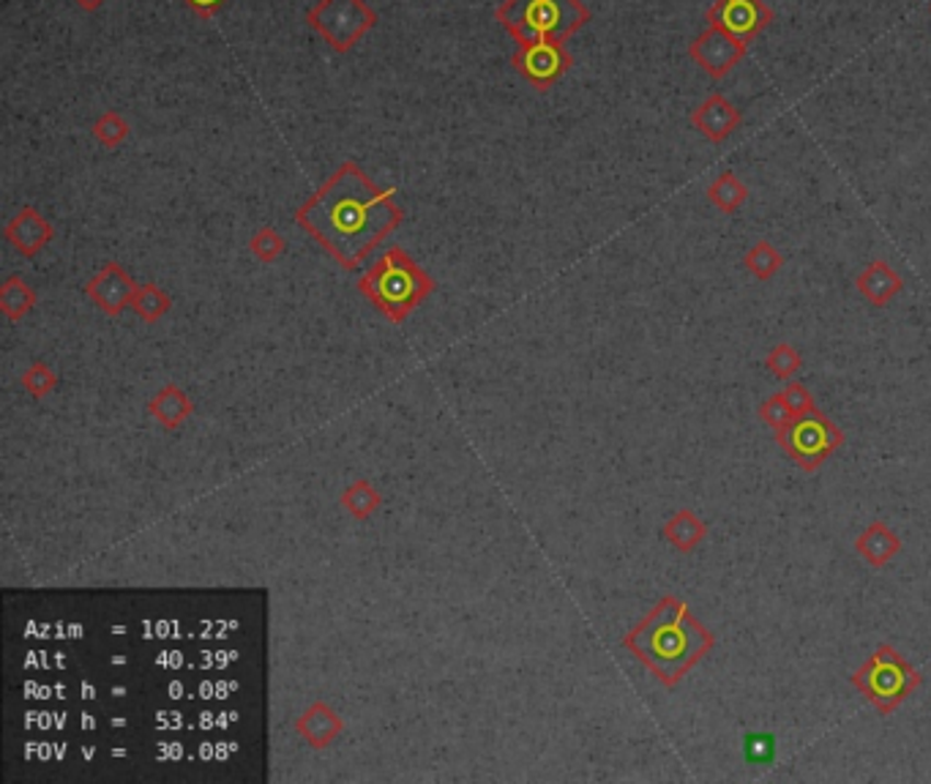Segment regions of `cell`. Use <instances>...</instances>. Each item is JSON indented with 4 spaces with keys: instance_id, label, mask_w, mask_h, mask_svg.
Returning <instances> with one entry per match:
<instances>
[{
    "instance_id": "obj_1",
    "label": "cell",
    "mask_w": 931,
    "mask_h": 784,
    "mask_svg": "<svg viewBox=\"0 0 931 784\" xmlns=\"http://www.w3.org/2000/svg\"><path fill=\"white\" fill-rule=\"evenodd\" d=\"M394 192L377 189L356 162H345L299 211V224L341 265L352 268L399 228Z\"/></svg>"
},
{
    "instance_id": "obj_2",
    "label": "cell",
    "mask_w": 931,
    "mask_h": 784,
    "mask_svg": "<svg viewBox=\"0 0 931 784\" xmlns=\"http://www.w3.org/2000/svg\"><path fill=\"white\" fill-rule=\"evenodd\" d=\"M591 9L582 0H503L494 20L511 33L516 44L569 42L591 22Z\"/></svg>"
},
{
    "instance_id": "obj_3",
    "label": "cell",
    "mask_w": 931,
    "mask_h": 784,
    "mask_svg": "<svg viewBox=\"0 0 931 784\" xmlns=\"http://www.w3.org/2000/svg\"><path fill=\"white\" fill-rule=\"evenodd\" d=\"M361 290L394 318H402L407 309L416 307L429 290L432 281L402 250L385 252L383 261L374 265L361 279Z\"/></svg>"
},
{
    "instance_id": "obj_4",
    "label": "cell",
    "mask_w": 931,
    "mask_h": 784,
    "mask_svg": "<svg viewBox=\"0 0 931 784\" xmlns=\"http://www.w3.org/2000/svg\"><path fill=\"white\" fill-rule=\"evenodd\" d=\"M306 22L334 53L345 55L377 25V11L366 0H317L306 11Z\"/></svg>"
},
{
    "instance_id": "obj_5",
    "label": "cell",
    "mask_w": 931,
    "mask_h": 784,
    "mask_svg": "<svg viewBox=\"0 0 931 784\" xmlns=\"http://www.w3.org/2000/svg\"><path fill=\"white\" fill-rule=\"evenodd\" d=\"M639 654L664 672L677 661L683 665L686 659H691V656H686L691 654V634H688V626L680 621V615L659 612L650 621V626L639 632Z\"/></svg>"
},
{
    "instance_id": "obj_6",
    "label": "cell",
    "mask_w": 931,
    "mask_h": 784,
    "mask_svg": "<svg viewBox=\"0 0 931 784\" xmlns=\"http://www.w3.org/2000/svg\"><path fill=\"white\" fill-rule=\"evenodd\" d=\"M571 64H574V58L563 47V42H549V38L520 44L516 53L511 55V66L516 69V74L531 82L536 91H549L571 69Z\"/></svg>"
},
{
    "instance_id": "obj_7",
    "label": "cell",
    "mask_w": 931,
    "mask_h": 784,
    "mask_svg": "<svg viewBox=\"0 0 931 784\" xmlns=\"http://www.w3.org/2000/svg\"><path fill=\"white\" fill-rule=\"evenodd\" d=\"M748 53V42L732 36V33L721 31V27L708 25L691 44H688V55L694 64L710 77V80H721L730 74Z\"/></svg>"
},
{
    "instance_id": "obj_8",
    "label": "cell",
    "mask_w": 931,
    "mask_h": 784,
    "mask_svg": "<svg viewBox=\"0 0 931 784\" xmlns=\"http://www.w3.org/2000/svg\"><path fill=\"white\" fill-rule=\"evenodd\" d=\"M705 16L708 25L752 44L773 22V9L765 0H715Z\"/></svg>"
},
{
    "instance_id": "obj_9",
    "label": "cell",
    "mask_w": 931,
    "mask_h": 784,
    "mask_svg": "<svg viewBox=\"0 0 931 784\" xmlns=\"http://www.w3.org/2000/svg\"><path fill=\"white\" fill-rule=\"evenodd\" d=\"M741 120H743L741 109H737L730 99L721 96V93H710V96L691 113L694 129H697L699 135L710 142L730 140L732 131H737V126H741Z\"/></svg>"
},
{
    "instance_id": "obj_10",
    "label": "cell",
    "mask_w": 931,
    "mask_h": 784,
    "mask_svg": "<svg viewBox=\"0 0 931 784\" xmlns=\"http://www.w3.org/2000/svg\"><path fill=\"white\" fill-rule=\"evenodd\" d=\"M861 683L880 705H885L888 700H896L905 694V689L910 687V676H907L905 665H901L894 654H880L877 659L863 670Z\"/></svg>"
},
{
    "instance_id": "obj_11",
    "label": "cell",
    "mask_w": 931,
    "mask_h": 784,
    "mask_svg": "<svg viewBox=\"0 0 931 784\" xmlns=\"http://www.w3.org/2000/svg\"><path fill=\"white\" fill-rule=\"evenodd\" d=\"M5 239H9L22 255L31 257L53 239V228H49V222L42 214H36L33 208H25V211L5 228Z\"/></svg>"
},
{
    "instance_id": "obj_12",
    "label": "cell",
    "mask_w": 931,
    "mask_h": 784,
    "mask_svg": "<svg viewBox=\"0 0 931 784\" xmlns=\"http://www.w3.org/2000/svg\"><path fill=\"white\" fill-rule=\"evenodd\" d=\"M131 292H135V285H131L129 276H126L118 265H107V268L91 281V296L96 298L98 303H104V309H113V312H118V309L129 301Z\"/></svg>"
},
{
    "instance_id": "obj_13",
    "label": "cell",
    "mask_w": 931,
    "mask_h": 784,
    "mask_svg": "<svg viewBox=\"0 0 931 784\" xmlns=\"http://www.w3.org/2000/svg\"><path fill=\"white\" fill-rule=\"evenodd\" d=\"M830 433L828 427H825L823 422H814V418H806V422L795 424V429H792L790 435V443L792 451L801 457H806V460H817V457L825 454V449L830 446Z\"/></svg>"
},
{
    "instance_id": "obj_14",
    "label": "cell",
    "mask_w": 931,
    "mask_h": 784,
    "mask_svg": "<svg viewBox=\"0 0 931 784\" xmlns=\"http://www.w3.org/2000/svg\"><path fill=\"white\" fill-rule=\"evenodd\" d=\"M858 287H861L863 296L872 298L874 303H883L888 301L896 290H899L901 279L885 263H874L863 270L861 279H858Z\"/></svg>"
},
{
    "instance_id": "obj_15",
    "label": "cell",
    "mask_w": 931,
    "mask_h": 784,
    "mask_svg": "<svg viewBox=\"0 0 931 784\" xmlns=\"http://www.w3.org/2000/svg\"><path fill=\"white\" fill-rule=\"evenodd\" d=\"M129 131H131L129 120H126L118 109H104V113L98 115L91 126V135L96 137L98 146L104 148H118L120 142L129 137Z\"/></svg>"
},
{
    "instance_id": "obj_16",
    "label": "cell",
    "mask_w": 931,
    "mask_h": 784,
    "mask_svg": "<svg viewBox=\"0 0 931 784\" xmlns=\"http://www.w3.org/2000/svg\"><path fill=\"white\" fill-rule=\"evenodd\" d=\"M708 197H710V203H715V206L721 208V211L732 214L743 206V200L748 197V192H746V186H743L741 181L735 178V175L724 173L713 181V186L708 189Z\"/></svg>"
},
{
    "instance_id": "obj_17",
    "label": "cell",
    "mask_w": 931,
    "mask_h": 784,
    "mask_svg": "<svg viewBox=\"0 0 931 784\" xmlns=\"http://www.w3.org/2000/svg\"><path fill=\"white\" fill-rule=\"evenodd\" d=\"M748 270H752L754 276H759V279H768V276H773L776 270L781 268V255L773 250L770 244H757L752 252H748L746 257Z\"/></svg>"
},
{
    "instance_id": "obj_18",
    "label": "cell",
    "mask_w": 931,
    "mask_h": 784,
    "mask_svg": "<svg viewBox=\"0 0 931 784\" xmlns=\"http://www.w3.org/2000/svg\"><path fill=\"white\" fill-rule=\"evenodd\" d=\"M0 298H3V307L9 314H22L33 303V292L27 290L25 281H20V279L5 281L3 296H0Z\"/></svg>"
},
{
    "instance_id": "obj_19",
    "label": "cell",
    "mask_w": 931,
    "mask_h": 784,
    "mask_svg": "<svg viewBox=\"0 0 931 784\" xmlns=\"http://www.w3.org/2000/svg\"><path fill=\"white\" fill-rule=\"evenodd\" d=\"M252 252H255L260 261L271 263V261H277V257L284 252V241L279 239V235L274 233L271 228H266L255 235V241H252Z\"/></svg>"
},
{
    "instance_id": "obj_20",
    "label": "cell",
    "mask_w": 931,
    "mask_h": 784,
    "mask_svg": "<svg viewBox=\"0 0 931 784\" xmlns=\"http://www.w3.org/2000/svg\"><path fill=\"white\" fill-rule=\"evenodd\" d=\"M776 747H773V738L770 736H748L746 738V758L752 760V763H768L770 758H773Z\"/></svg>"
},
{
    "instance_id": "obj_21",
    "label": "cell",
    "mask_w": 931,
    "mask_h": 784,
    "mask_svg": "<svg viewBox=\"0 0 931 784\" xmlns=\"http://www.w3.org/2000/svg\"><path fill=\"white\" fill-rule=\"evenodd\" d=\"M184 3L189 5L197 16H202V20H211V16L219 14V9H222L228 0H184Z\"/></svg>"
},
{
    "instance_id": "obj_22",
    "label": "cell",
    "mask_w": 931,
    "mask_h": 784,
    "mask_svg": "<svg viewBox=\"0 0 931 784\" xmlns=\"http://www.w3.org/2000/svg\"><path fill=\"white\" fill-rule=\"evenodd\" d=\"M77 5H80L82 11H88V14H93V11H98L102 9L104 3H107V0H74Z\"/></svg>"
},
{
    "instance_id": "obj_23",
    "label": "cell",
    "mask_w": 931,
    "mask_h": 784,
    "mask_svg": "<svg viewBox=\"0 0 931 784\" xmlns=\"http://www.w3.org/2000/svg\"><path fill=\"white\" fill-rule=\"evenodd\" d=\"M929 14H931V3H929Z\"/></svg>"
}]
</instances>
